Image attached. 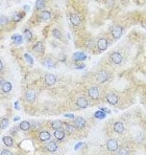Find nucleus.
I'll use <instances>...</instances> for the list:
<instances>
[{
  "label": "nucleus",
  "instance_id": "1",
  "mask_svg": "<svg viewBox=\"0 0 146 155\" xmlns=\"http://www.w3.org/2000/svg\"><path fill=\"white\" fill-rule=\"evenodd\" d=\"M107 148H108V150L111 151V152H115V151H117V149H118V142H117L115 138H111V140H109L108 143H107Z\"/></svg>",
  "mask_w": 146,
  "mask_h": 155
},
{
  "label": "nucleus",
  "instance_id": "2",
  "mask_svg": "<svg viewBox=\"0 0 146 155\" xmlns=\"http://www.w3.org/2000/svg\"><path fill=\"white\" fill-rule=\"evenodd\" d=\"M108 79H109V73L106 70H101L96 76V81L98 83H105L106 81H108Z\"/></svg>",
  "mask_w": 146,
  "mask_h": 155
},
{
  "label": "nucleus",
  "instance_id": "3",
  "mask_svg": "<svg viewBox=\"0 0 146 155\" xmlns=\"http://www.w3.org/2000/svg\"><path fill=\"white\" fill-rule=\"evenodd\" d=\"M88 94H89V97L91 99L97 100L98 97H99V89H98V87H91V88H89Z\"/></svg>",
  "mask_w": 146,
  "mask_h": 155
},
{
  "label": "nucleus",
  "instance_id": "4",
  "mask_svg": "<svg viewBox=\"0 0 146 155\" xmlns=\"http://www.w3.org/2000/svg\"><path fill=\"white\" fill-rule=\"evenodd\" d=\"M110 58H111V61L113 62V63H115V64H120V63L122 62V55L119 54V53L111 54Z\"/></svg>",
  "mask_w": 146,
  "mask_h": 155
},
{
  "label": "nucleus",
  "instance_id": "5",
  "mask_svg": "<svg viewBox=\"0 0 146 155\" xmlns=\"http://www.w3.org/2000/svg\"><path fill=\"white\" fill-rule=\"evenodd\" d=\"M97 47L99 50H106L107 47H108V40L106 38H100L98 41H97Z\"/></svg>",
  "mask_w": 146,
  "mask_h": 155
},
{
  "label": "nucleus",
  "instance_id": "6",
  "mask_svg": "<svg viewBox=\"0 0 146 155\" xmlns=\"http://www.w3.org/2000/svg\"><path fill=\"white\" fill-rule=\"evenodd\" d=\"M55 82H56V76L54 74H51V73L46 74V76H45V83H46V85L51 86V85L55 84Z\"/></svg>",
  "mask_w": 146,
  "mask_h": 155
},
{
  "label": "nucleus",
  "instance_id": "7",
  "mask_svg": "<svg viewBox=\"0 0 146 155\" xmlns=\"http://www.w3.org/2000/svg\"><path fill=\"white\" fill-rule=\"evenodd\" d=\"M122 30H123V28L121 26H118L117 25V26H115L113 29H112V35H113V37L115 39H119L122 35Z\"/></svg>",
  "mask_w": 146,
  "mask_h": 155
},
{
  "label": "nucleus",
  "instance_id": "8",
  "mask_svg": "<svg viewBox=\"0 0 146 155\" xmlns=\"http://www.w3.org/2000/svg\"><path fill=\"white\" fill-rule=\"evenodd\" d=\"M25 99H26L27 102H33L36 99V92L32 89H28L26 92H25Z\"/></svg>",
  "mask_w": 146,
  "mask_h": 155
},
{
  "label": "nucleus",
  "instance_id": "9",
  "mask_svg": "<svg viewBox=\"0 0 146 155\" xmlns=\"http://www.w3.org/2000/svg\"><path fill=\"white\" fill-rule=\"evenodd\" d=\"M107 101L110 103L111 105H115V104H117L118 103V97L116 96L115 93H109V94H107Z\"/></svg>",
  "mask_w": 146,
  "mask_h": 155
},
{
  "label": "nucleus",
  "instance_id": "10",
  "mask_svg": "<svg viewBox=\"0 0 146 155\" xmlns=\"http://www.w3.org/2000/svg\"><path fill=\"white\" fill-rule=\"evenodd\" d=\"M76 105L78 106L79 108H87V106H88V101H87V99L86 98H84V97H80V98H78L77 99V101H76Z\"/></svg>",
  "mask_w": 146,
  "mask_h": 155
},
{
  "label": "nucleus",
  "instance_id": "11",
  "mask_svg": "<svg viewBox=\"0 0 146 155\" xmlns=\"http://www.w3.org/2000/svg\"><path fill=\"white\" fill-rule=\"evenodd\" d=\"M45 149L47 151H49V152H55L57 150V145L55 143H53V142H49V143L46 144Z\"/></svg>",
  "mask_w": 146,
  "mask_h": 155
},
{
  "label": "nucleus",
  "instance_id": "12",
  "mask_svg": "<svg viewBox=\"0 0 146 155\" xmlns=\"http://www.w3.org/2000/svg\"><path fill=\"white\" fill-rule=\"evenodd\" d=\"M114 130L117 133H123L124 132V125L122 122H117L114 125Z\"/></svg>",
  "mask_w": 146,
  "mask_h": 155
},
{
  "label": "nucleus",
  "instance_id": "13",
  "mask_svg": "<svg viewBox=\"0 0 146 155\" xmlns=\"http://www.w3.org/2000/svg\"><path fill=\"white\" fill-rule=\"evenodd\" d=\"M70 22L74 25V26H77V25L80 24V17L78 15H71L70 16Z\"/></svg>",
  "mask_w": 146,
  "mask_h": 155
},
{
  "label": "nucleus",
  "instance_id": "14",
  "mask_svg": "<svg viewBox=\"0 0 146 155\" xmlns=\"http://www.w3.org/2000/svg\"><path fill=\"white\" fill-rule=\"evenodd\" d=\"M75 125H76V127L77 128H84L85 126H86V119L84 118V117H76L75 118Z\"/></svg>",
  "mask_w": 146,
  "mask_h": 155
},
{
  "label": "nucleus",
  "instance_id": "15",
  "mask_svg": "<svg viewBox=\"0 0 146 155\" xmlns=\"http://www.w3.org/2000/svg\"><path fill=\"white\" fill-rule=\"evenodd\" d=\"M39 137L42 142H48L50 140V134L47 131H41L39 134Z\"/></svg>",
  "mask_w": 146,
  "mask_h": 155
},
{
  "label": "nucleus",
  "instance_id": "16",
  "mask_svg": "<svg viewBox=\"0 0 146 155\" xmlns=\"http://www.w3.org/2000/svg\"><path fill=\"white\" fill-rule=\"evenodd\" d=\"M1 89L3 92L7 93V92H10L12 90V84L10 82H4L3 84H1Z\"/></svg>",
  "mask_w": 146,
  "mask_h": 155
},
{
  "label": "nucleus",
  "instance_id": "17",
  "mask_svg": "<svg viewBox=\"0 0 146 155\" xmlns=\"http://www.w3.org/2000/svg\"><path fill=\"white\" fill-rule=\"evenodd\" d=\"M86 59V55L84 53H80V51H78V53H75L74 56H73V60L74 61H82V60Z\"/></svg>",
  "mask_w": 146,
  "mask_h": 155
},
{
  "label": "nucleus",
  "instance_id": "18",
  "mask_svg": "<svg viewBox=\"0 0 146 155\" xmlns=\"http://www.w3.org/2000/svg\"><path fill=\"white\" fill-rule=\"evenodd\" d=\"M54 136H55L56 140H58V141H63L64 137H65V133H64V131L62 130V129H59V130H55V131H54Z\"/></svg>",
  "mask_w": 146,
  "mask_h": 155
},
{
  "label": "nucleus",
  "instance_id": "19",
  "mask_svg": "<svg viewBox=\"0 0 146 155\" xmlns=\"http://www.w3.org/2000/svg\"><path fill=\"white\" fill-rule=\"evenodd\" d=\"M19 127H20V129L22 131H27V130H29V128H30V124L28 122H26V120H24V122L20 123Z\"/></svg>",
  "mask_w": 146,
  "mask_h": 155
},
{
  "label": "nucleus",
  "instance_id": "20",
  "mask_svg": "<svg viewBox=\"0 0 146 155\" xmlns=\"http://www.w3.org/2000/svg\"><path fill=\"white\" fill-rule=\"evenodd\" d=\"M50 17H51V15H50V13H49L48 11H43V12L41 13V19H42L43 21H47V20H49Z\"/></svg>",
  "mask_w": 146,
  "mask_h": 155
},
{
  "label": "nucleus",
  "instance_id": "21",
  "mask_svg": "<svg viewBox=\"0 0 146 155\" xmlns=\"http://www.w3.org/2000/svg\"><path fill=\"white\" fill-rule=\"evenodd\" d=\"M3 143L5 146H7V147H11V146H13V138L11 136H4L3 137Z\"/></svg>",
  "mask_w": 146,
  "mask_h": 155
},
{
  "label": "nucleus",
  "instance_id": "22",
  "mask_svg": "<svg viewBox=\"0 0 146 155\" xmlns=\"http://www.w3.org/2000/svg\"><path fill=\"white\" fill-rule=\"evenodd\" d=\"M35 50L38 51V53H43L44 51V45H43L42 42H38L35 45Z\"/></svg>",
  "mask_w": 146,
  "mask_h": 155
},
{
  "label": "nucleus",
  "instance_id": "23",
  "mask_svg": "<svg viewBox=\"0 0 146 155\" xmlns=\"http://www.w3.org/2000/svg\"><path fill=\"white\" fill-rule=\"evenodd\" d=\"M13 40H14V43H15V44H17V45L21 44V43L23 42L22 36H20V35H15V36L13 37Z\"/></svg>",
  "mask_w": 146,
  "mask_h": 155
},
{
  "label": "nucleus",
  "instance_id": "24",
  "mask_svg": "<svg viewBox=\"0 0 146 155\" xmlns=\"http://www.w3.org/2000/svg\"><path fill=\"white\" fill-rule=\"evenodd\" d=\"M65 129H66V131H68L69 133H73L76 130V127H74V126H72L70 124H66L65 125Z\"/></svg>",
  "mask_w": 146,
  "mask_h": 155
},
{
  "label": "nucleus",
  "instance_id": "25",
  "mask_svg": "<svg viewBox=\"0 0 146 155\" xmlns=\"http://www.w3.org/2000/svg\"><path fill=\"white\" fill-rule=\"evenodd\" d=\"M52 127H53L54 130H59V129H62L63 125L59 120H54V122H52Z\"/></svg>",
  "mask_w": 146,
  "mask_h": 155
},
{
  "label": "nucleus",
  "instance_id": "26",
  "mask_svg": "<svg viewBox=\"0 0 146 155\" xmlns=\"http://www.w3.org/2000/svg\"><path fill=\"white\" fill-rule=\"evenodd\" d=\"M24 37H25L26 40H30L32 38V33L29 29H25L24 30Z\"/></svg>",
  "mask_w": 146,
  "mask_h": 155
},
{
  "label": "nucleus",
  "instance_id": "27",
  "mask_svg": "<svg viewBox=\"0 0 146 155\" xmlns=\"http://www.w3.org/2000/svg\"><path fill=\"white\" fill-rule=\"evenodd\" d=\"M52 35L56 38V39H61L62 38V35H61V33H59V30L57 29V28H54L53 30H52Z\"/></svg>",
  "mask_w": 146,
  "mask_h": 155
},
{
  "label": "nucleus",
  "instance_id": "28",
  "mask_svg": "<svg viewBox=\"0 0 146 155\" xmlns=\"http://www.w3.org/2000/svg\"><path fill=\"white\" fill-rule=\"evenodd\" d=\"M53 64H54V62H53V60L51 58H47L45 60V65H47L49 67H53Z\"/></svg>",
  "mask_w": 146,
  "mask_h": 155
},
{
  "label": "nucleus",
  "instance_id": "29",
  "mask_svg": "<svg viewBox=\"0 0 146 155\" xmlns=\"http://www.w3.org/2000/svg\"><path fill=\"white\" fill-rule=\"evenodd\" d=\"M95 117H97V118H105L106 117V113L103 112V111H97V112L95 113Z\"/></svg>",
  "mask_w": 146,
  "mask_h": 155
},
{
  "label": "nucleus",
  "instance_id": "30",
  "mask_svg": "<svg viewBox=\"0 0 146 155\" xmlns=\"http://www.w3.org/2000/svg\"><path fill=\"white\" fill-rule=\"evenodd\" d=\"M8 126V119L7 118H2L1 119V129H5Z\"/></svg>",
  "mask_w": 146,
  "mask_h": 155
},
{
  "label": "nucleus",
  "instance_id": "31",
  "mask_svg": "<svg viewBox=\"0 0 146 155\" xmlns=\"http://www.w3.org/2000/svg\"><path fill=\"white\" fill-rule=\"evenodd\" d=\"M24 57H25V59H26V61H27V63H28L29 65H33V60H32L31 57H29L28 54H25Z\"/></svg>",
  "mask_w": 146,
  "mask_h": 155
},
{
  "label": "nucleus",
  "instance_id": "32",
  "mask_svg": "<svg viewBox=\"0 0 146 155\" xmlns=\"http://www.w3.org/2000/svg\"><path fill=\"white\" fill-rule=\"evenodd\" d=\"M7 21H8V19L6 18V17H4L3 15H1V17H0V22H1V25L7 23Z\"/></svg>",
  "mask_w": 146,
  "mask_h": 155
},
{
  "label": "nucleus",
  "instance_id": "33",
  "mask_svg": "<svg viewBox=\"0 0 146 155\" xmlns=\"http://www.w3.org/2000/svg\"><path fill=\"white\" fill-rule=\"evenodd\" d=\"M21 18H22V15H21V14H19V13H17V14L14 16V21L18 22V21H19Z\"/></svg>",
  "mask_w": 146,
  "mask_h": 155
},
{
  "label": "nucleus",
  "instance_id": "34",
  "mask_svg": "<svg viewBox=\"0 0 146 155\" xmlns=\"http://www.w3.org/2000/svg\"><path fill=\"white\" fill-rule=\"evenodd\" d=\"M36 4H37V8H42L43 6H44L45 2L42 1V0H40V1H37V2H36Z\"/></svg>",
  "mask_w": 146,
  "mask_h": 155
},
{
  "label": "nucleus",
  "instance_id": "35",
  "mask_svg": "<svg viewBox=\"0 0 146 155\" xmlns=\"http://www.w3.org/2000/svg\"><path fill=\"white\" fill-rule=\"evenodd\" d=\"M118 155H130V153H128L125 149H121L118 152Z\"/></svg>",
  "mask_w": 146,
  "mask_h": 155
},
{
  "label": "nucleus",
  "instance_id": "36",
  "mask_svg": "<svg viewBox=\"0 0 146 155\" xmlns=\"http://www.w3.org/2000/svg\"><path fill=\"white\" fill-rule=\"evenodd\" d=\"M1 155H13V153L10 150H3L1 152Z\"/></svg>",
  "mask_w": 146,
  "mask_h": 155
},
{
  "label": "nucleus",
  "instance_id": "37",
  "mask_svg": "<svg viewBox=\"0 0 146 155\" xmlns=\"http://www.w3.org/2000/svg\"><path fill=\"white\" fill-rule=\"evenodd\" d=\"M57 59L59 60V61H65L66 60V55H58Z\"/></svg>",
  "mask_w": 146,
  "mask_h": 155
},
{
  "label": "nucleus",
  "instance_id": "38",
  "mask_svg": "<svg viewBox=\"0 0 146 155\" xmlns=\"http://www.w3.org/2000/svg\"><path fill=\"white\" fill-rule=\"evenodd\" d=\"M65 116H67V117H70V118H74V115H73V114H70V113L65 114Z\"/></svg>",
  "mask_w": 146,
  "mask_h": 155
},
{
  "label": "nucleus",
  "instance_id": "39",
  "mask_svg": "<svg viewBox=\"0 0 146 155\" xmlns=\"http://www.w3.org/2000/svg\"><path fill=\"white\" fill-rule=\"evenodd\" d=\"M0 68H1V70H3V62L0 61Z\"/></svg>",
  "mask_w": 146,
  "mask_h": 155
}]
</instances>
